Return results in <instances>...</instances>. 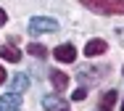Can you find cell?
I'll list each match as a JSON object with an SVG mask.
<instances>
[{
  "label": "cell",
  "instance_id": "cell-1",
  "mask_svg": "<svg viewBox=\"0 0 124 111\" xmlns=\"http://www.w3.org/2000/svg\"><path fill=\"white\" fill-rule=\"evenodd\" d=\"M79 3L93 13H106V16H122L124 13V0H79Z\"/></svg>",
  "mask_w": 124,
  "mask_h": 111
},
{
  "label": "cell",
  "instance_id": "cell-2",
  "mask_svg": "<svg viewBox=\"0 0 124 111\" xmlns=\"http://www.w3.org/2000/svg\"><path fill=\"white\" fill-rule=\"evenodd\" d=\"M55 29H58V21H53V19H45V16H34V19L29 21V32H32V34L55 32Z\"/></svg>",
  "mask_w": 124,
  "mask_h": 111
},
{
  "label": "cell",
  "instance_id": "cell-3",
  "mask_svg": "<svg viewBox=\"0 0 124 111\" xmlns=\"http://www.w3.org/2000/svg\"><path fill=\"white\" fill-rule=\"evenodd\" d=\"M53 58L61 61V63H74L77 61V48L69 45V42H66V45H58V48L53 50Z\"/></svg>",
  "mask_w": 124,
  "mask_h": 111
},
{
  "label": "cell",
  "instance_id": "cell-4",
  "mask_svg": "<svg viewBox=\"0 0 124 111\" xmlns=\"http://www.w3.org/2000/svg\"><path fill=\"white\" fill-rule=\"evenodd\" d=\"M42 109L45 111H63L69 106H66V98H61L58 93H50V95H42Z\"/></svg>",
  "mask_w": 124,
  "mask_h": 111
},
{
  "label": "cell",
  "instance_id": "cell-5",
  "mask_svg": "<svg viewBox=\"0 0 124 111\" xmlns=\"http://www.w3.org/2000/svg\"><path fill=\"white\" fill-rule=\"evenodd\" d=\"M0 111H21V98L16 93L0 95Z\"/></svg>",
  "mask_w": 124,
  "mask_h": 111
},
{
  "label": "cell",
  "instance_id": "cell-6",
  "mask_svg": "<svg viewBox=\"0 0 124 111\" xmlns=\"http://www.w3.org/2000/svg\"><path fill=\"white\" fill-rule=\"evenodd\" d=\"M50 82H53V87L61 93V90H66V87H69V74H63V71H58V69H55V71H50Z\"/></svg>",
  "mask_w": 124,
  "mask_h": 111
},
{
  "label": "cell",
  "instance_id": "cell-7",
  "mask_svg": "<svg viewBox=\"0 0 124 111\" xmlns=\"http://www.w3.org/2000/svg\"><path fill=\"white\" fill-rule=\"evenodd\" d=\"M106 53V40H90L85 45V56H100Z\"/></svg>",
  "mask_w": 124,
  "mask_h": 111
},
{
  "label": "cell",
  "instance_id": "cell-8",
  "mask_svg": "<svg viewBox=\"0 0 124 111\" xmlns=\"http://www.w3.org/2000/svg\"><path fill=\"white\" fill-rule=\"evenodd\" d=\"M116 90H108V93H103V98H100V111H114L116 106Z\"/></svg>",
  "mask_w": 124,
  "mask_h": 111
},
{
  "label": "cell",
  "instance_id": "cell-9",
  "mask_svg": "<svg viewBox=\"0 0 124 111\" xmlns=\"http://www.w3.org/2000/svg\"><path fill=\"white\" fill-rule=\"evenodd\" d=\"M0 58H3V61H11V63H16V61L21 58V53H19L16 48H11V45H3V48H0Z\"/></svg>",
  "mask_w": 124,
  "mask_h": 111
},
{
  "label": "cell",
  "instance_id": "cell-10",
  "mask_svg": "<svg viewBox=\"0 0 124 111\" xmlns=\"http://www.w3.org/2000/svg\"><path fill=\"white\" fill-rule=\"evenodd\" d=\"M26 53L34 56V58H45V56H48V48L40 45V42H29V45H26Z\"/></svg>",
  "mask_w": 124,
  "mask_h": 111
},
{
  "label": "cell",
  "instance_id": "cell-11",
  "mask_svg": "<svg viewBox=\"0 0 124 111\" xmlns=\"http://www.w3.org/2000/svg\"><path fill=\"white\" fill-rule=\"evenodd\" d=\"M11 87H13V93H19V90L24 93L26 87H29V79H26V74H16V77L11 79Z\"/></svg>",
  "mask_w": 124,
  "mask_h": 111
},
{
  "label": "cell",
  "instance_id": "cell-12",
  "mask_svg": "<svg viewBox=\"0 0 124 111\" xmlns=\"http://www.w3.org/2000/svg\"><path fill=\"white\" fill-rule=\"evenodd\" d=\"M71 98H74V101H85V98H87V90H85V87H79V90H74V95H71Z\"/></svg>",
  "mask_w": 124,
  "mask_h": 111
},
{
  "label": "cell",
  "instance_id": "cell-13",
  "mask_svg": "<svg viewBox=\"0 0 124 111\" xmlns=\"http://www.w3.org/2000/svg\"><path fill=\"white\" fill-rule=\"evenodd\" d=\"M5 21H8V16H5V11H3V8H0V27H3V24H5Z\"/></svg>",
  "mask_w": 124,
  "mask_h": 111
},
{
  "label": "cell",
  "instance_id": "cell-14",
  "mask_svg": "<svg viewBox=\"0 0 124 111\" xmlns=\"http://www.w3.org/2000/svg\"><path fill=\"white\" fill-rule=\"evenodd\" d=\"M5 79H8V74H5V69H3V66H0V85L5 82Z\"/></svg>",
  "mask_w": 124,
  "mask_h": 111
},
{
  "label": "cell",
  "instance_id": "cell-15",
  "mask_svg": "<svg viewBox=\"0 0 124 111\" xmlns=\"http://www.w3.org/2000/svg\"><path fill=\"white\" fill-rule=\"evenodd\" d=\"M122 111H124V101H122Z\"/></svg>",
  "mask_w": 124,
  "mask_h": 111
},
{
  "label": "cell",
  "instance_id": "cell-16",
  "mask_svg": "<svg viewBox=\"0 0 124 111\" xmlns=\"http://www.w3.org/2000/svg\"><path fill=\"white\" fill-rule=\"evenodd\" d=\"M63 111H69V109H63Z\"/></svg>",
  "mask_w": 124,
  "mask_h": 111
},
{
  "label": "cell",
  "instance_id": "cell-17",
  "mask_svg": "<svg viewBox=\"0 0 124 111\" xmlns=\"http://www.w3.org/2000/svg\"><path fill=\"white\" fill-rule=\"evenodd\" d=\"M122 71H124V69H122Z\"/></svg>",
  "mask_w": 124,
  "mask_h": 111
}]
</instances>
